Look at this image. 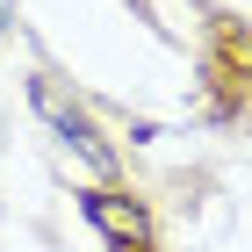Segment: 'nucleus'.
Segmentation results:
<instances>
[{"mask_svg": "<svg viewBox=\"0 0 252 252\" xmlns=\"http://www.w3.org/2000/svg\"><path fill=\"white\" fill-rule=\"evenodd\" d=\"M29 101H36V116L51 123V130H58L65 144H72V152L87 158V166H94V173H108V166H116V158H108V144H101V137H94V123L79 116L72 101H65L58 87H51V79H29Z\"/></svg>", "mask_w": 252, "mask_h": 252, "instance_id": "obj_1", "label": "nucleus"}, {"mask_svg": "<svg viewBox=\"0 0 252 252\" xmlns=\"http://www.w3.org/2000/svg\"><path fill=\"white\" fill-rule=\"evenodd\" d=\"M87 223H94V231H108L123 252H144V245H152L144 209H137V202H116V194H87Z\"/></svg>", "mask_w": 252, "mask_h": 252, "instance_id": "obj_2", "label": "nucleus"}]
</instances>
